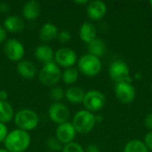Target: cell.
Masks as SVG:
<instances>
[{"mask_svg":"<svg viewBox=\"0 0 152 152\" xmlns=\"http://www.w3.org/2000/svg\"><path fill=\"white\" fill-rule=\"evenodd\" d=\"M106 49L107 47L105 42L98 37H96L92 42L87 44V51H88L87 53L92 54L98 58L104 55V53H106Z\"/></svg>","mask_w":152,"mask_h":152,"instance_id":"obj_21","label":"cell"},{"mask_svg":"<svg viewBox=\"0 0 152 152\" xmlns=\"http://www.w3.org/2000/svg\"><path fill=\"white\" fill-rule=\"evenodd\" d=\"M76 134L77 132L70 122H66L59 125L55 131V137L62 145L73 142Z\"/></svg>","mask_w":152,"mask_h":152,"instance_id":"obj_12","label":"cell"},{"mask_svg":"<svg viewBox=\"0 0 152 152\" xmlns=\"http://www.w3.org/2000/svg\"><path fill=\"white\" fill-rule=\"evenodd\" d=\"M86 110L90 112H96L103 109L106 104L105 95L98 90H90L86 93L83 102Z\"/></svg>","mask_w":152,"mask_h":152,"instance_id":"obj_7","label":"cell"},{"mask_svg":"<svg viewBox=\"0 0 152 152\" xmlns=\"http://www.w3.org/2000/svg\"><path fill=\"white\" fill-rule=\"evenodd\" d=\"M69 110L61 102H53L48 110V116L50 119L58 126L68 122L69 118Z\"/></svg>","mask_w":152,"mask_h":152,"instance_id":"obj_11","label":"cell"},{"mask_svg":"<svg viewBox=\"0 0 152 152\" xmlns=\"http://www.w3.org/2000/svg\"><path fill=\"white\" fill-rule=\"evenodd\" d=\"M151 91H152V85H151Z\"/></svg>","mask_w":152,"mask_h":152,"instance_id":"obj_40","label":"cell"},{"mask_svg":"<svg viewBox=\"0 0 152 152\" xmlns=\"http://www.w3.org/2000/svg\"><path fill=\"white\" fill-rule=\"evenodd\" d=\"M41 4L37 0H29L26 2L22 6V16L25 20L32 21L37 20L41 13Z\"/></svg>","mask_w":152,"mask_h":152,"instance_id":"obj_14","label":"cell"},{"mask_svg":"<svg viewBox=\"0 0 152 152\" xmlns=\"http://www.w3.org/2000/svg\"><path fill=\"white\" fill-rule=\"evenodd\" d=\"M16 70L18 74L25 79H33L37 73L36 65L28 60H21L19 61L16 66Z\"/></svg>","mask_w":152,"mask_h":152,"instance_id":"obj_16","label":"cell"},{"mask_svg":"<svg viewBox=\"0 0 152 152\" xmlns=\"http://www.w3.org/2000/svg\"><path fill=\"white\" fill-rule=\"evenodd\" d=\"M47 146L53 151H62V144L57 140L56 137H51L47 140Z\"/></svg>","mask_w":152,"mask_h":152,"instance_id":"obj_26","label":"cell"},{"mask_svg":"<svg viewBox=\"0 0 152 152\" xmlns=\"http://www.w3.org/2000/svg\"><path fill=\"white\" fill-rule=\"evenodd\" d=\"M85 152H101L100 149L98 146H96L95 144H90L86 147Z\"/></svg>","mask_w":152,"mask_h":152,"instance_id":"obj_34","label":"cell"},{"mask_svg":"<svg viewBox=\"0 0 152 152\" xmlns=\"http://www.w3.org/2000/svg\"><path fill=\"white\" fill-rule=\"evenodd\" d=\"M0 152H9V151H7L5 149H0Z\"/></svg>","mask_w":152,"mask_h":152,"instance_id":"obj_38","label":"cell"},{"mask_svg":"<svg viewBox=\"0 0 152 152\" xmlns=\"http://www.w3.org/2000/svg\"><path fill=\"white\" fill-rule=\"evenodd\" d=\"M96 36L97 28L94 24L90 21H85L84 23H82L79 28V37L83 42L89 44L96 38Z\"/></svg>","mask_w":152,"mask_h":152,"instance_id":"obj_19","label":"cell"},{"mask_svg":"<svg viewBox=\"0 0 152 152\" xmlns=\"http://www.w3.org/2000/svg\"><path fill=\"white\" fill-rule=\"evenodd\" d=\"M59 67L65 69L73 67L77 61V53L69 47H61L54 53V61Z\"/></svg>","mask_w":152,"mask_h":152,"instance_id":"obj_9","label":"cell"},{"mask_svg":"<svg viewBox=\"0 0 152 152\" xmlns=\"http://www.w3.org/2000/svg\"><path fill=\"white\" fill-rule=\"evenodd\" d=\"M61 152H85V150L80 144L73 142L64 145Z\"/></svg>","mask_w":152,"mask_h":152,"instance_id":"obj_27","label":"cell"},{"mask_svg":"<svg viewBox=\"0 0 152 152\" xmlns=\"http://www.w3.org/2000/svg\"><path fill=\"white\" fill-rule=\"evenodd\" d=\"M109 76L116 83L133 82V79L130 76V69L123 61H115L110 65Z\"/></svg>","mask_w":152,"mask_h":152,"instance_id":"obj_6","label":"cell"},{"mask_svg":"<svg viewBox=\"0 0 152 152\" xmlns=\"http://www.w3.org/2000/svg\"><path fill=\"white\" fill-rule=\"evenodd\" d=\"M10 10H11V7H10L9 4L4 3V2L0 3V12H2V13H7V12H10Z\"/></svg>","mask_w":152,"mask_h":152,"instance_id":"obj_32","label":"cell"},{"mask_svg":"<svg viewBox=\"0 0 152 152\" xmlns=\"http://www.w3.org/2000/svg\"><path fill=\"white\" fill-rule=\"evenodd\" d=\"M114 93L116 98L124 104H129L133 102L135 98V89L132 83L129 82L116 83Z\"/></svg>","mask_w":152,"mask_h":152,"instance_id":"obj_10","label":"cell"},{"mask_svg":"<svg viewBox=\"0 0 152 152\" xmlns=\"http://www.w3.org/2000/svg\"><path fill=\"white\" fill-rule=\"evenodd\" d=\"M31 138L28 132L20 129L11 131L5 138L4 148L9 152H24L30 146Z\"/></svg>","mask_w":152,"mask_h":152,"instance_id":"obj_1","label":"cell"},{"mask_svg":"<svg viewBox=\"0 0 152 152\" xmlns=\"http://www.w3.org/2000/svg\"><path fill=\"white\" fill-rule=\"evenodd\" d=\"M6 30L3 26L0 25V44L4 43L6 41Z\"/></svg>","mask_w":152,"mask_h":152,"instance_id":"obj_33","label":"cell"},{"mask_svg":"<svg viewBox=\"0 0 152 152\" xmlns=\"http://www.w3.org/2000/svg\"><path fill=\"white\" fill-rule=\"evenodd\" d=\"M86 92L79 86H70L65 91V98L67 101L73 104L83 102Z\"/></svg>","mask_w":152,"mask_h":152,"instance_id":"obj_20","label":"cell"},{"mask_svg":"<svg viewBox=\"0 0 152 152\" xmlns=\"http://www.w3.org/2000/svg\"><path fill=\"white\" fill-rule=\"evenodd\" d=\"M107 12V5L103 1L94 0L91 1L86 5V13L90 20H100Z\"/></svg>","mask_w":152,"mask_h":152,"instance_id":"obj_13","label":"cell"},{"mask_svg":"<svg viewBox=\"0 0 152 152\" xmlns=\"http://www.w3.org/2000/svg\"><path fill=\"white\" fill-rule=\"evenodd\" d=\"M14 118V110L8 102H0V123H9Z\"/></svg>","mask_w":152,"mask_h":152,"instance_id":"obj_22","label":"cell"},{"mask_svg":"<svg viewBox=\"0 0 152 152\" xmlns=\"http://www.w3.org/2000/svg\"><path fill=\"white\" fill-rule=\"evenodd\" d=\"M78 71L87 77H95L102 70V61L100 58L86 53L77 61Z\"/></svg>","mask_w":152,"mask_h":152,"instance_id":"obj_5","label":"cell"},{"mask_svg":"<svg viewBox=\"0 0 152 152\" xmlns=\"http://www.w3.org/2000/svg\"><path fill=\"white\" fill-rule=\"evenodd\" d=\"M123 152H150V151L148 150L143 142L137 139H134L129 141L126 144Z\"/></svg>","mask_w":152,"mask_h":152,"instance_id":"obj_24","label":"cell"},{"mask_svg":"<svg viewBox=\"0 0 152 152\" xmlns=\"http://www.w3.org/2000/svg\"><path fill=\"white\" fill-rule=\"evenodd\" d=\"M5 57L11 61H20L25 54V48L20 41L15 38L7 39L3 46Z\"/></svg>","mask_w":152,"mask_h":152,"instance_id":"obj_8","label":"cell"},{"mask_svg":"<svg viewBox=\"0 0 152 152\" xmlns=\"http://www.w3.org/2000/svg\"><path fill=\"white\" fill-rule=\"evenodd\" d=\"M49 97L54 102H60L65 97V91L61 86H53L49 91Z\"/></svg>","mask_w":152,"mask_h":152,"instance_id":"obj_25","label":"cell"},{"mask_svg":"<svg viewBox=\"0 0 152 152\" xmlns=\"http://www.w3.org/2000/svg\"><path fill=\"white\" fill-rule=\"evenodd\" d=\"M78 77H79L78 69L74 67L65 69V70L63 72H61V80L66 85L75 84L77 81Z\"/></svg>","mask_w":152,"mask_h":152,"instance_id":"obj_23","label":"cell"},{"mask_svg":"<svg viewBox=\"0 0 152 152\" xmlns=\"http://www.w3.org/2000/svg\"><path fill=\"white\" fill-rule=\"evenodd\" d=\"M8 93L5 90H0V102H7Z\"/></svg>","mask_w":152,"mask_h":152,"instance_id":"obj_35","label":"cell"},{"mask_svg":"<svg viewBox=\"0 0 152 152\" xmlns=\"http://www.w3.org/2000/svg\"><path fill=\"white\" fill-rule=\"evenodd\" d=\"M71 38L72 36L69 30H61V32H59L57 37V39L61 44H68L71 40Z\"/></svg>","mask_w":152,"mask_h":152,"instance_id":"obj_28","label":"cell"},{"mask_svg":"<svg viewBox=\"0 0 152 152\" xmlns=\"http://www.w3.org/2000/svg\"><path fill=\"white\" fill-rule=\"evenodd\" d=\"M38 79L44 86H55L61 80V68L54 61L43 65L38 72Z\"/></svg>","mask_w":152,"mask_h":152,"instance_id":"obj_4","label":"cell"},{"mask_svg":"<svg viewBox=\"0 0 152 152\" xmlns=\"http://www.w3.org/2000/svg\"><path fill=\"white\" fill-rule=\"evenodd\" d=\"M143 142H144V144L146 145V147L148 148V150L152 151V131L149 132V133L145 135Z\"/></svg>","mask_w":152,"mask_h":152,"instance_id":"obj_30","label":"cell"},{"mask_svg":"<svg viewBox=\"0 0 152 152\" xmlns=\"http://www.w3.org/2000/svg\"><path fill=\"white\" fill-rule=\"evenodd\" d=\"M9 132L6 124L0 123V142H4L5 138L7 137Z\"/></svg>","mask_w":152,"mask_h":152,"instance_id":"obj_29","label":"cell"},{"mask_svg":"<svg viewBox=\"0 0 152 152\" xmlns=\"http://www.w3.org/2000/svg\"><path fill=\"white\" fill-rule=\"evenodd\" d=\"M144 124H145V126L149 130L152 131V112L150 113L149 115H147V117L145 118V120H144Z\"/></svg>","mask_w":152,"mask_h":152,"instance_id":"obj_31","label":"cell"},{"mask_svg":"<svg viewBox=\"0 0 152 152\" xmlns=\"http://www.w3.org/2000/svg\"><path fill=\"white\" fill-rule=\"evenodd\" d=\"M34 56L39 62L44 65L54 61V52L53 48L47 44H42L37 46L34 51Z\"/></svg>","mask_w":152,"mask_h":152,"instance_id":"obj_15","label":"cell"},{"mask_svg":"<svg viewBox=\"0 0 152 152\" xmlns=\"http://www.w3.org/2000/svg\"><path fill=\"white\" fill-rule=\"evenodd\" d=\"M58 34H59L58 28L51 22H46L40 28L38 36L40 41L46 44L57 38Z\"/></svg>","mask_w":152,"mask_h":152,"instance_id":"obj_18","label":"cell"},{"mask_svg":"<svg viewBox=\"0 0 152 152\" xmlns=\"http://www.w3.org/2000/svg\"><path fill=\"white\" fill-rule=\"evenodd\" d=\"M102 116H99V115H97V116H95V121H96V124L97 123H101L102 121Z\"/></svg>","mask_w":152,"mask_h":152,"instance_id":"obj_37","label":"cell"},{"mask_svg":"<svg viewBox=\"0 0 152 152\" xmlns=\"http://www.w3.org/2000/svg\"><path fill=\"white\" fill-rule=\"evenodd\" d=\"M88 3H89V1H87V0H77V1H75V4H78V5H87Z\"/></svg>","mask_w":152,"mask_h":152,"instance_id":"obj_36","label":"cell"},{"mask_svg":"<svg viewBox=\"0 0 152 152\" xmlns=\"http://www.w3.org/2000/svg\"><path fill=\"white\" fill-rule=\"evenodd\" d=\"M14 123L18 129L29 132L37 128L39 118L36 111L29 109H21L14 114Z\"/></svg>","mask_w":152,"mask_h":152,"instance_id":"obj_2","label":"cell"},{"mask_svg":"<svg viewBox=\"0 0 152 152\" xmlns=\"http://www.w3.org/2000/svg\"><path fill=\"white\" fill-rule=\"evenodd\" d=\"M4 28L11 33H20L24 30L25 22L18 15H9L4 20Z\"/></svg>","mask_w":152,"mask_h":152,"instance_id":"obj_17","label":"cell"},{"mask_svg":"<svg viewBox=\"0 0 152 152\" xmlns=\"http://www.w3.org/2000/svg\"><path fill=\"white\" fill-rule=\"evenodd\" d=\"M71 124L73 125L77 134H87L96 125L95 115L86 110H79L74 115Z\"/></svg>","mask_w":152,"mask_h":152,"instance_id":"obj_3","label":"cell"},{"mask_svg":"<svg viewBox=\"0 0 152 152\" xmlns=\"http://www.w3.org/2000/svg\"><path fill=\"white\" fill-rule=\"evenodd\" d=\"M150 4H151V8H152V0L150 1Z\"/></svg>","mask_w":152,"mask_h":152,"instance_id":"obj_39","label":"cell"}]
</instances>
